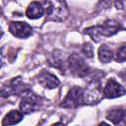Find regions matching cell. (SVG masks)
Wrapping results in <instances>:
<instances>
[{
	"mask_svg": "<svg viewBox=\"0 0 126 126\" xmlns=\"http://www.w3.org/2000/svg\"><path fill=\"white\" fill-rule=\"evenodd\" d=\"M82 51H83V53H84L87 57H89V58H92L93 55H94V49H93V46H92V44L89 43V42L83 44Z\"/></svg>",
	"mask_w": 126,
	"mask_h": 126,
	"instance_id": "cell-17",
	"label": "cell"
},
{
	"mask_svg": "<svg viewBox=\"0 0 126 126\" xmlns=\"http://www.w3.org/2000/svg\"><path fill=\"white\" fill-rule=\"evenodd\" d=\"M10 32L19 38H27L32 34V27L25 22H12L9 25Z\"/></svg>",
	"mask_w": 126,
	"mask_h": 126,
	"instance_id": "cell-8",
	"label": "cell"
},
{
	"mask_svg": "<svg viewBox=\"0 0 126 126\" xmlns=\"http://www.w3.org/2000/svg\"><path fill=\"white\" fill-rule=\"evenodd\" d=\"M39 106L38 96L32 91L26 90L23 93V96L20 103V109L24 114H30L35 111Z\"/></svg>",
	"mask_w": 126,
	"mask_h": 126,
	"instance_id": "cell-3",
	"label": "cell"
},
{
	"mask_svg": "<svg viewBox=\"0 0 126 126\" xmlns=\"http://www.w3.org/2000/svg\"><path fill=\"white\" fill-rule=\"evenodd\" d=\"M123 114H124V108H122V107H114V108L110 109L107 112L106 118L108 120H110L113 124L118 125L122 121Z\"/></svg>",
	"mask_w": 126,
	"mask_h": 126,
	"instance_id": "cell-13",
	"label": "cell"
},
{
	"mask_svg": "<svg viewBox=\"0 0 126 126\" xmlns=\"http://www.w3.org/2000/svg\"><path fill=\"white\" fill-rule=\"evenodd\" d=\"M56 54H57V51L54 52V53L50 56V58H49V63H50L51 66L56 67V68H59V66L62 64V61H61V59L59 58V55H56Z\"/></svg>",
	"mask_w": 126,
	"mask_h": 126,
	"instance_id": "cell-18",
	"label": "cell"
},
{
	"mask_svg": "<svg viewBox=\"0 0 126 126\" xmlns=\"http://www.w3.org/2000/svg\"><path fill=\"white\" fill-rule=\"evenodd\" d=\"M38 83L46 89H55L59 86L60 82L58 78L48 72H42L38 76Z\"/></svg>",
	"mask_w": 126,
	"mask_h": 126,
	"instance_id": "cell-9",
	"label": "cell"
},
{
	"mask_svg": "<svg viewBox=\"0 0 126 126\" xmlns=\"http://www.w3.org/2000/svg\"><path fill=\"white\" fill-rule=\"evenodd\" d=\"M46 21L63 22L68 18L69 11L65 0H46Z\"/></svg>",
	"mask_w": 126,
	"mask_h": 126,
	"instance_id": "cell-1",
	"label": "cell"
},
{
	"mask_svg": "<svg viewBox=\"0 0 126 126\" xmlns=\"http://www.w3.org/2000/svg\"><path fill=\"white\" fill-rule=\"evenodd\" d=\"M121 125H126V109H124V114H123V118H122V121L120 123Z\"/></svg>",
	"mask_w": 126,
	"mask_h": 126,
	"instance_id": "cell-19",
	"label": "cell"
},
{
	"mask_svg": "<svg viewBox=\"0 0 126 126\" xmlns=\"http://www.w3.org/2000/svg\"><path fill=\"white\" fill-rule=\"evenodd\" d=\"M85 33L90 35V37L95 41V42H98L102 36V32H101V29H100V26H93V27H90V28H87L85 29Z\"/></svg>",
	"mask_w": 126,
	"mask_h": 126,
	"instance_id": "cell-14",
	"label": "cell"
},
{
	"mask_svg": "<svg viewBox=\"0 0 126 126\" xmlns=\"http://www.w3.org/2000/svg\"><path fill=\"white\" fill-rule=\"evenodd\" d=\"M24 83L22 77H15L9 83H6L1 88V95L3 97H8L12 94H18L21 92H25Z\"/></svg>",
	"mask_w": 126,
	"mask_h": 126,
	"instance_id": "cell-6",
	"label": "cell"
},
{
	"mask_svg": "<svg viewBox=\"0 0 126 126\" xmlns=\"http://www.w3.org/2000/svg\"><path fill=\"white\" fill-rule=\"evenodd\" d=\"M67 64L71 73L77 77H85L90 72V67L78 54L70 55L67 60Z\"/></svg>",
	"mask_w": 126,
	"mask_h": 126,
	"instance_id": "cell-4",
	"label": "cell"
},
{
	"mask_svg": "<svg viewBox=\"0 0 126 126\" xmlns=\"http://www.w3.org/2000/svg\"><path fill=\"white\" fill-rule=\"evenodd\" d=\"M102 36H111L115 34L120 29V24L113 20H107L104 22V24L100 25Z\"/></svg>",
	"mask_w": 126,
	"mask_h": 126,
	"instance_id": "cell-11",
	"label": "cell"
},
{
	"mask_svg": "<svg viewBox=\"0 0 126 126\" xmlns=\"http://www.w3.org/2000/svg\"><path fill=\"white\" fill-rule=\"evenodd\" d=\"M126 94V90L114 79H109L103 89V95L106 98H115Z\"/></svg>",
	"mask_w": 126,
	"mask_h": 126,
	"instance_id": "cell-7",
	"label": "cell"
},
{
	"mask_svg": "<svg viewBox=\"0 0 126 126\" xmlns=\"http://www.w3.org/2000/svg\"><path fill=\"white\" fill-rule=\"evenodd\" d=\"M115 60L118 62L126 61V43L121 45L119 49L117 50L116 55H115Z\"/></svg>",
	"mask_w": 126,
	"mask_h": 126,
	"instance_id": "cell-16",
	"label": "cell"
},
{
	"mask_svg": "<svg viewBox=\"0 0 126 126\" xmlns=\"http://www.w3.org/2000/svg\"><path fill=\"white\" fill-rule=\"evenodd\" d=\"M44 14V8L43 6L39 3V2H32L29 7L27 8L26 11V15L29 19L32 20H35V19H39L40 17H42Z\"/></svg>",
	"mask_w": 126,
	"mask_h": 126,
	"instance_id": "cell-10",
	"label": "cell"
},
{
	"mask_svg": "<svg viewBox=\"0 0 126 126\" xmlns=\"http://www.w3.org/2000/svg\"><path fill=\"white\" fill-rule=\"evenodd\" d=\"M22 118H23V112L19 111V110H16V109H13L5 116V118L2 121V125L6 126V125L17 124L22 120Z\"/></svg>",
	"mask_w": 126,
	"mask_h": 126,
	"instance_id": "cell-12",
	"label": "cell"
},
{
	"mask_svg": "<svg viewBox=\"0 0 126 126\" xmlns=\"http://www.w3.org/2000/svg\"><path fill=\"white\" fill-rule=\"evenodd\" d=\"M102 94L100 81L98 79H94L87 85L85 90H83V102L86 104L97 103L101 99Z\"/></svg>",
	"mask_w": 126,
	"mask_h": 126,
	"instance_id": "cell-2",
	"label": "cell"
},
{
	"mask_svg": "<svg viewBox=\"0 0 126 126\" xmlns=\"http://www.w3.org/2000/svg\"><path fill=\"white\" fill-rule=\"evenodd\" d=\"M98 59L102 63H108L112 59V51L106 44H102L98 48Z\"/></svg>",
	"mask_w": 126,
	"mask_h": 126,
	"instance_id": "cell-15",
	"label": "cell"
},
{
	"mask_svg": "<svg viewBox=\"0 0 126 126\" xmlns=\"http://www.w3.org/2000/svg\"><path fill=\"white\" fill-rule=\"evenodd\" d=\"M83 102V90L80 87H73L69 90L66 97L60 103L64 108H75Z\"/></svg>",
	"mask_w": 126,
	"mask_h": 126,
	"instance_id": "cell-5",
	"label": "cell"
}]
</instances>
